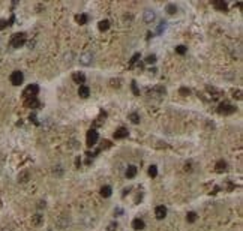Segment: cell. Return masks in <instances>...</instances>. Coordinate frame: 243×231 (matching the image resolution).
Wrapping results in <instances>:
<instances>
[{
	"instance_id": "obj_23",
	"label": "cell",
	"mask_w": 243,
	"mask_h": 231,
	"mask_svg": "<svg viewBox=\"0 0 243 231\" xmlns=\"http://www.w3.org/2000/svg\"><path fill=\"white\" fill-rule=\"evenodd\" d=\"M62 173H63V167H62V165H57V167L53 168V174H56L57 177H60Z\"/></svg>"
},
{
	"instance_id": "obj_21",
	"label": "cell",
	"mask_w": 243,
	"mask_h": 231,
	"mask_svg": "<svg viewBox=\"0 0 243 231\" xmlns=\"http://www.w3.org/2000/svg\"><path fill=\"white\" fill-rule=\"evenodd\" d=\"M225 170H227V162L225 161H219V162L216 164V171L221 173V171H225Z\"/></svg>"
},
{
	"instance_id": "obj_11",
	"label": "cell",
	"mask_w": 243,
	"mask_h": 231,
	"mask_svg": "<svg viewBox=\"0 0 243 231\" xmlns=\"http://www.w3.org/2000/svg\"><path fill=\"white\" fill-rule=\"evenodd\" d=\"M137 171H138V168L135 167V165H129L128 168H126V173H125V176L128 179H134L137 176Z\"/></svg>"
},
{
	"instance_id": "obj_13",
	"label": "cell",
	"mask_w": 243,
	"mask_h": 231,
	"mask_svg": "<svg viewBox=\"0 0 243 231\" xmlns=\"http://www.w3.org/2000/svg\"><path fill=\"white\" fill-rule=\"evenodd\" d=\"M29 179H30V173L27 170H24V171H21L18 174V182L20 183H26V182H29Z\"/></svg>"
},
{
	"instance_id": "obj_31",
	"label": "cell",
	"mask_w": 243,
	"mask_h": 231,
	"mask_svg": "<svg viewBox=\"0 0 243 231\" xmlns=\"http://www.w3.org/2000/svg\"><path fill=\"white\" fill-rule=\"evenodd\" d=\"M165 27H167V24H165V21H162V23L158 26V30H156V32H158V33H162V32L165 30Z\"/></svg>"
},
{
	"instance_id": "obj_38",
	"label": "cell",
	"mask_w": 243,
	"mask_h": 231,
	"mask_svg": "<svg viewBox=\"0 0 243 231\" xmlns=\"http://www.w3.org/2000/svg\"><path fill=\"white\" fill-rule=\"evenodd\" d=\"M38 207H45V201H39V204H38Z\"/></svg>"
},
{
	"instance_id": "obj_27",
	"label": "cell",
	"mask_w": 243,
	"mask_h": 231,
	"mask_svg": "<svg viewBox=\"0 0 243 231\" xmlns=\"http://www.w3.org/2000/svg\"><path fill=\"white\" fill-rule=\"evenodd\" d=\"M167 12H168L170 15H174V14L177 12V6H176V5H168V6H167Z\"/></svg>"
},
{
	"instance_id": "obj_4",
	"label": "cell",
	"mask_w": 243,
	"mask_h": 231,
	"mask_svg": "<svg viewBox=\"0 0 243 231\" xmlns=\"http://www.w3.org/2000/svg\"><path fill=\"white\" fill-rule=\"evenodd\" d=\"M39 93V87L36 86V84H30V86H27L24 92H23V95L29 99V98H36V95Z\"/></svg>"
},
{
	"instance_id": "obj_10",
	"label": "cell",
	"mask_w": 243,
	"mask_h": 231,
	"mask_svg": "<svg viewBox=\"0 0 243 231\" xmlns=\"http://www.w3.org/2000/svg\"><path fill=\"white\" fill-rule=\"evenodd\" d=\"M155 215H156V219H164L167 216V207L165 206H158L155 209Z\"/></svg>"
},
{
	"instance_id": "obj_33",
	"label": "cell",
	"mask_w": 243,
	"mask_h": 231,
	"mask_svg": "<svg viewBox=\"0 0 243 231\" xmlns=\"http://www.w3.org/2000/svg\"><path fill=\"white\" fill-rule=\"evenodd\" d=\"M6 27H8V21L6 20H0V30H3Z\"/></svg>"
},
{
	"instance_id": "obj_3",
	"label": "cell",
	"mask_w": 243,
	"mask_h": 231,
	"mask_svg": "<svg viewBox=\"0 0 243 231\" xmlns=\"http://www.w3.org/2000/svg\"><path fill=\"white\" fill-rule=\"evenodd\" d=\"M98 140H99L98 132H96L95 129H90V131L87 132V135H86V144L89 146V147H93V146L98 143Z\"/></svg>"
},
{
	"instance_id": "obj_12",
	"label": "cell",
	"mask_w": 243,
	"mask_h": 231,
	"mask_svg": "<svg viewBox=\"0 0 243 231\" xmlns=\"http://www.w3.org/2000/svg\"><path fill=\"white\" fill-rule=\"evenodd\" d=\"M42 222H44V215L36 213V215H33V216H32V224H33L35 227L42 225Z\"/></svg>"
},
{
	"instance_id": "obj_28",
	"label": "cell",
	"mask_w": 243,
	"mask_h": 231,
	"mask_svg": "<svg viewBox=\"0 0 243 231\" xmlns=\"http://www.w3.org/2000/svg\"><path fill=\"white\" fill-rule=\"evenodd\" d=\"M195 219H197V215L194 213V212H189V213H188V216H186V221H188V222H195Z\"/></svg>"
},
{
	"instance_id": "obj_8",
	"label": "cell",
	"mask_w": 243,
	"mask_h": 231,
	"mask_svg": "<svg viewBox=\"0 0 243 231\" xmlns=\"http://www.w3.org/2000/svg\"><path fill=\"white\" fill-rule=\"evenodd\" d=\"M144 23H147V24H150V23H153L155 20H156V14H155V11L153 9H146L144 11Z\"/></svg>"
},
{
	"instance_id": "obj_35",
	"label": "cell",
	"mask_w": 243,
	"mask_h": 231,
	"mask_svg": "<svg viewBox=\"0 0 243 231\" xmlns=\"http://www.w3.org/2000/svg\"><path fill=\"white\" fill-rule=\"evenodd\" d=\"M116 228H117V222H111V224H110V227H108V230H110V231H114Z\"/></svg>"
},
{
	"instance_id": "obj_26",
	"label": "cell",
	"mask_w": 243,
	"mask_h": 231,
	"mask_svg": "<svg viewBox=\"0 0 243 231\" xmlns=\"http://www.w3.org/2000/svg\"><path fill=\"white\" fill-rule=\"evenodd\" d=\"M149 176H150V177H156V176H158V168H156V165H152V167L149 168Z\"/></svg>"
},
{
	"instance_id": "obj_37",
	"label": "cell",
	"mask_w": 243,
	"mask_h": 231,
	"mask_svg": "<svg viewBox=\"0 0 243 231\" xmlns=\"http://www.w3.org/2000/svg\"><path fill=\"white\" fill-rule=\"evenodd\" d=\"M29 119H30V122H33V123H38V122H36V116H35V114H32V116H30Z\"/></svg>"
},
{
	"instance_id": "obj_16",
	"label": "cell",
	"mask_w": 243,
	"mask_h": 231,
	"mask_svg": "<svg viewBox=\"0 0 243 231\" xmlns=\"http://www.w3.org/2000/svg\"><path fill=\"white\" fill-rule=\"evenodd\" d=\"M98 29H99L101 32L108 30V29H110V21H108V20H101V21L98 23Z\"/></svg>"
},
{
	"instance_id": "obj_5",
	"label": "cell",
	"mask_w": 243,
	"mask_h": 231,
	"mask_svg": "<svg viewBox=\"0 0 243 231\" xmlns=\"http://www.w3.org/2000/svg\"><path fill=\"white\" fill-rule=\"evenodd\" d=\"M234 111H236V107H233V105L228 104V102H222V104L219 105V108H218V113H219V114H224V116L233 114Z\"/></svg>"
},
{
	"instance_id": "obj_22",
	"label": "cell",
	"mask_w": 243,
	"mask_h": 231,
	"mask_svg": "<svg viewBox=\"0 0 243 231\" xmlns=\"http://www.w3.org/2000/svg\"><path fill=\"white\" fill-rule=\"evenodd\" d=\"M129 119H131V122H132L134 125L140 123V116L137 114V113H131V114H129Z\"/></svg>"
},
{
	"instance_id": "obj_18",
	"label": "cell",
	"mask_w": 243,
	"mask_h": 231,
	"mask_svg": "<svg viewBox=\"0 0 243 231\" xmlns=\"http://www.w3.org/2000/svg\"><path fill=\"white\" fill-rule=\"evenodd\" d=\"M72 80L80 84V83H84V81H86V77H84V74L78 72V74H74V75H72Z\"/></svg>"
},
{
	"instance_id": "obj_20",
	"label": "cell",
	"mask_w": 243,
	"mask_h": 231,
	"mask_svg": "<svg viewBox=\"0 0 243 231\" xmlns=\"http://www.w3.org/2000/svg\"><path fill=\"white\" fill-rule=\"evenodd\" d=\"M213 5H215V8H216L218 11H227V8H228L225 2H215Z\"/></svg>"
},
{
	"instance_id": "obj_36",
	"label": "cell",
	"mask_w": 243,
	"mask_h": 231,
	"mask_svg": "<svg viewBox=\"0 0 243 231\" xmlns=\"http://www.w3.org/2000/svg\"><path fill=\"white\" fill-rule=\"evenodd\" d=\"M180 93H182V95H189V93H191V90L186 89V87H182V89H180Z\"/></svg>"
},
{
	"instance_id": "obj_1",
	"label": "cell",
	"mask_w": 243,
	"mask_h": 231,
	"mask_svg": "<svg viewBox=\"0 0 243 231\" xmlns=\"http://www.w3.org/2000/svg\"><path fill=\"white\" fill-rule=\"evenodd\" d=\"M26 44V33H15L11 39V47L14 48H20Z\"/></svg>"
},
{
	"instance_id": "obj_17",
	"label": "cell",
	"mask_w": 243,
	"mask_h": 231,
	"mask_svg": "<svg viewBox=\"0 0 243 231\" xmlns=\"http://www.w3.org/2000/svg\"><path fill=\"white\" fill-rule=\"evenodd\" d=\"M132 227H134L135 230H143V228H144V221L140 219V218L134 219V221H132Z\"/></svg>"
},
{
	"instance_id": "obj_34",
	"label": "cell",
	"mask_w": 243,
	"mask_h": 231,
	"mask_svg": "<svg viewBox=\"0 0 243 231\" xmlns=\"http://www.w3.org/2000/svg\"><path fill=\"white\" fill-rule=\"evenodd\" d=\"M138 59H140V54H134V57L131 59V63H129V65L132 66V65H134V63H135V62H137Z\"/></svg>"
},
{
	"instance_id": "obj_15",
	"label": "cell",
	"mask_w": 243,
	"mask_h": 231,
	"mask_svg": "<svg viewBox=\"0 0 243 231\" xmlns=\"http://www.w3.org/2000/svg\"><path fill=\"white\" fill-rule=\"evenodd\" d=\"M78 95H80L81 98H87V96L90 95V89H89L87 86H84V84H81L80 89H78Z\"/></svg>"
},
{
	"instance_id": "obj_29",
	"label": "cell",
	"mask_w": 243,
	"mask_h": 231,
	"mask_svg": "<svg viewBox=\"0 0 243 231\" xmlns=\"http://www.w3.org/2000/svg\"><path fill=\"white\" fill-rule=\"evenodd\" d=\"M72 57H74V54L71 53V51L65 54V62H66L68 65H71V63H72Z\"/></svg>"
},
{
	"instance_id": "obj_30",
	"label": "cell",
	"mask_w": 243,
	"mask_h": 231,
	"mask_svg": "<svg viewBox=\"0 0 243 231\" xmlns=\"http://www.w3.org/2000/svg\"><path fill=\"white\" fill-rule=\"evenodd\" d=\"M146 62H147V63H155V62H156V56H155V54L147 56V57H146Z\"/></svg>"
},
{
	"instance_id": "obj_6",
	"label": "cell",
	"mask_w": 243,
	"mask_h": 231,
	"mask_svg": "<svg viewBox=\"0 0 243 231\" xmlns=\"http://www.w3.org/2000/svg\"><path fill=\"white\" fill-rule=\"evenodd\" d=\"M23 81H24V75H23V72L21 71H14L12 74H11V83H12L14 86L23 84Z\"/></svg>"
},
{
	"instance_id": "obj_2",
	"label": "cell",
	"mask_w": 243,
	"mask_h": 231,
	"mask_svg": "<svg viewBox=\"0 0 243 231\" xmlns=\"http://www.w3.org/2000/svg\"><path fill=\"white\" fill-rule=\"evenodd\" d=\"M56 224H57V227H59L60 230H65V228H68V227L71 225V218H69V215H66V213L60 215V216L57 218Z\"/></svg>"
},
{
	"instance_id": "obj_19",
	"label": "cell",
	"mask_w": 243,
	"mask_h": 231,
	"mask_svg": "<svg viewBox=\"0 0 243 231\" xmlns=\"http://www.w3.org/2000/svg\"><path fill=\"white\" fill-rule=\"evenodd\" d=\"M111 194H113V191H111L110 186H102V188H101V195L104 197V198H110Z\"/></svg>"
},
{
	"instance_id": "obj_7",
	"label": "cell",
	"mask_w": 243,
	"mask_h": 231,
	"mask_svg": "<svg viewBox=\"0 0 243 231\" xmlns=\"http://www.w3.org/2000/svg\"><path fill=\"white\" fill-rule=\"evenodd\" d=\"M93 63V54L92 53H83L80 56V65L81 66H90Z\"/></svg>"
},
{
	"instance_id": "obj_24",
	"label": "cell",
	"mask_w": 243,
	"mask_h": 231,
	"mask_svg": "<svg viewBox=\"0 0 243 231\" xmlns=\"http://www.w3.org/2000/svg\"><path fill=\"white\" fill-rule=\"evenodd\" d=\"M77 21H78L80 24H86L87 21H89V17H87L86 14H80V15L77 17Z\"/></svg>"
},
{
	"instance_id": "obj_9",
	"label": "cell",
	"mask_w": 243,
	"mask_h": 231,
	"mask_svg": "<svg viewBox=\"0 0 243 231\" xmlns=\"http://www.w3.org/2000/svg\"><path fill=\"white\" fill-rule=\"evenodd\" d=\"M129 135V131L126 128H119L116 132H114V138L116 140H122V138H126Z\"/></svg>"
},
{
	"instance_id": "obj_14",
	"label": "cell",
	"mask_w": 243,
	"mask_h": 231,
	"mask_svg": "<svg viewBox=\"0 0 243 231\" xmlns=\"http://www.w3.org/2000/svg\"><path fill=\"white\" fill-rule=\"evenodd\" d=\"M41 105L39 104V101L36 99V98H29L27 101H26V107H29V108H38Z\"/></svg>"
},
{
	"instance_id": "obj_32",
	"label": "cell",
	"mask_w": 243,
	"mask_h": 231,
	"mask_svg": "<svg viewBox=\"0 0 243 231\" xmlns=\"http://www.w3.org/2000/svg\"><path fill=\"white\" fill-rule=\"evenodd\" d=\"M131 86H132V92H134V95H137V96H138L140 90H138V87H137V83H135V81H132V84H131Z\"/></svg>"
},
{
	"instance_id": "obj_25",
	"label": "cell",
	"mask_w": 243,
	"mask_h": 231,
	"mask_svg": "<svg viewBox=\"0 0 243 231\" xmlns=\"http://www.w3.org/2000/svg\"><path fill=\"white\" fill-rule=\"evenodd\" d=\"M186 51H188V48H186L185 45H179V47H176V53L180 54V56H183Z\"/></svg>"
}]
</instances>
